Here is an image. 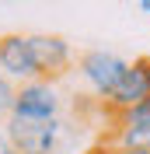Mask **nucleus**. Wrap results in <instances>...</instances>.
Here are the masks:
<instances>
[{
    "label": "nucleus",
    "mask_w": 150,
    "mask_h": 154,
    "mask_svg": "<svg viewBox=\"0 0 150 154\" xmlns=\"http://www.w3.org/2000/svg\"><path fill=\"white\" fill-rule=\"evenodd\" d=\"M80 123H74L70 116H56L46 123H32V119H18L7 116L4 119V133H7L10 147L21 154H74L80 144Z\"/></svg>",
    "instance_id": "f257e3e1"
},
{
    "label": "nucleus",
    "mask_w": 150,
    "mask_h": 154,
    "mask_svg": "<svg viewBox=\"0 0 150 154\" xmlns=\"http://www.w3.org/2000/svg\"><path fill=\"white\" fill-rule=\"evenodd\" d=\"M126 67H129V60H122L119 53H108V49H84L74 60V70L80 74L84 88L91 91V98L98 105H105L112 98V91L119 88Z\"/></svg>",
    "instance_id": "f03ea898"
},
{
    "label": "nucleus",
    "mask_w": 150,
    "mask_h": 154,
    "mask_svg": "<svg viewBox=\"0 0 150 154\" xmlns=\"http://www.w3.org/2000/svg\"><path fill=\"white\" fill-rule=\"evenodd\" d=\"M66 112V98L59 81H46V77H32V81H21L18 91H14V105L10 116L18 119H32V123H46V119H56Z\"/></svg>",
    "instance_id": "7ed1b4c3"
},
{
    "label": "nucleus",
    "mask_w": 150,
    "mask_h": 154,
    "mask_svg": "<svg viewBox=\"0 0 150 154\" xmlns=\"http://www.w3.org/2000/svg\"><path fill=\"white\" fill-rule=\"evenodd\" d=\"M28 46H32V56H35L38 77L59 81V84H63L66 77L74 74L77 53H74V46H70L63 35H52V32H32V35H28Z\"/></svg>",
    "instance_id": "20e7f679"
},
{
    "label": "nucleus",
    "mask_w": 150,
    "mask_h": 154,
    "mask_svg": "<svg viewBox=\"0 0 150 154\" xmlns=\"http://www.w3.org/2000/svg\"><path fill=\"white\" fill-rule=\"evenodd\" d=\"M147 95H150V56H136L126 67V74H122L119 88L112 91V98L105 105H98V112L108 116V112H119V109H129L133 102H140Z\"/></svg>",
    "instance_id": "39448f33"
},
{
    "label": "nucleus",
    "mask_w": 150,
    "mask_h": 154,
    "mask_svg": "<svg viewBox=\"0 0 150 154\" xmlns=\"http://www.w3.org/2000/svg\"><path fill=\"white\" fill-rule=\"evenodd\" d=\"M0 74H7L14 84L38 77L35 56H32V46H28L25 32H4L0 35Z\"/></svg>",
    "instance_id": "423d86ee"
},
{
    "label": "nucleus",
    "mask_w": 150,
    "mask_h": 154,
    "mask_svg": "<svg viewBox=\"0 0 150 154\" xmlns=\"http://www.w3.org/2000/svg\"><path fill=\"white\" fill-rule=\"evenodd\" d=\"M105 123H108L105 133H112V130H126V126H150V95L140 98V102H133L129 109L108 112V116H105Z\"/></svg>",
    "instance_id": "0eeeda50"
},
{
    "label": "nucleus",
    "mask_w": 150,
    "mask_h": 154,
    "mask_svg": "<svg viewBox=\"0 0 150 154\" xmlns=\"http://www.w3.org/2000/svg\"><path fill=\"white\" fill-rule=\"evenodd\" d=\"M14 91H18V84H14L7 74H0V123L10 116V105H14Z\"/></svg>",
    "instance_id": "6e6552de"
},
{
    "label": "nucleus",
    "mask_w": 150,
    "mask_h": 154,
    "mask_svg": "<svg viewBox=\"0 0 150 154\" xmlns=\"http://www.w3.org/2000/svg\"><path fill=\"white\" fill-rule=\"evenodd\" d=\"M7 147H10V140H7V133H4V123H0V154L7 151Z\"/></svg>",
    "instance_id": "1a4fd4ad"
},
{
    "label": "nucleus",
    "mask_w": 150,
    "mask_h": 154,
    "mask_svg": "<svg viewBox=\"0 0 150 154\" xmlns=\"http://www.w3.org/2000/svg\"><path fill=\"white\" fill-rule=\"evenodd\" d=\"M140 11H143V14H150V0H143V4H140Z\"/></svg>",
    "instance_id": "9d476101"
},
{
    "label": "nucleus",
    "mask_w": 150,
    "mask_h": 154,
    "mask_svg": "<svg viewBox=\"0 0 150 154\" xmlns=\"http://www.w3.org/2000/svg\"><path fill=\"white\" fill-rule=\"evenodd\" d=\"M4 154H21V151H14V147H7V151H4Z\"/></svg>",
    "instance_id": "9b49d317"
},
{
    "label": "nucleus",
    "mask_w": 150,
    "mask_h": 154,
    "mask_svg": "<svg viewBox=\"0 0 150 154\" xmlns=\"http://www.w3.org/2000/svg\"><path fill=\"white\" fill-rule=\"evenodd\" d=\"M129 4H143V0H129Z\"/></svg>",
    "instance_id": "f8f14e48"
},
{
    "label": "nucleus",
    "mask_w": 150,
    "mask_h": 154,
    "mask_svg": "<svg viewBox=\"0 0 150 154\" xmlns=\"http://www.w3.org/2000/svg\"><path fill=\"white\" fill-rule=\"evenodd\" d=\"M84 154H94V151H84Z\"/></svg>",
    "instance_id": "ddd939ff"
}]
</instances>
